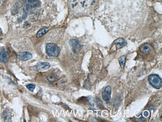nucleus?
I'll return each instance as SVG.
<instances>
[{
	"label": "nucleus",
	"mask_w": 162,
	"mask_h": 122,
	"mask_svg": "<svg viewBox=\"0 0 162 122\" xmlns=\"http://www.w3.org/2000/svg\"><path fill=\"white\" fill-rule=\"evenodd\" d=\"M98 4L99 13L108 24L112 25L118 17L116 25L122 13L130 14L136 18L140 16L146 9V0H99Z\"/></svg>",
	"instance_id": "obj_1"
},
{
	"label": "nucleus",
	"mask_w": 162,
	"mask_h": 122,
	"mask_svg": "<svg viewBox=\"0 0 162 122\" xmlns=\"http://www.w3.org/2000/svg\"><path fill=\"white\" fill-rule=\"evenodd\" d=\"M99 0H70V5L76 11H89L96 6Z\"/></svg>",
	"instance_id": "obj_2"
},
{
	"label": "nucleus",
	"mask_w": 162,
	"mask_h": 122,
	"mask_svg": "<svg viewBox=\"0 0 162 122\" xmlns=\"http://www.w3.org/2000/svg\"><path fill=\"white\" fill-rule=\"evenodd\" d=\"M46 52L49 56L56 57L59 55L60 49L54 43H48L46 46Z\"/></svg>",
	"instance_id": "obj_3"
},
{
	"label": "nucleus",
	"mask_w": 162,
	"mask_h": 122,
	"mask_svg": "<svg viewBox=\"0 0 162 122\" xmlns=\"http://www.w3.org/2000/svg\"><path fill=\"white\" fill-rule=\"evenodd\" d=\"M148 81L151 86L157 89L162 88V81L161 78L158 75L152 74L148 77Z\"/></svg>",
	"instance_id": "obj_4"
},
{
	"label": "nucleus",
	"mask_w": 162,
	"mask_h": 122,
	"mask_svg": "<svg viewBox=\"0 0 162 122\" xmlns=\"http://www.w3.org/2000/svg\"><path fill=\"white\" fill-rule=\"evenodd\" d=\"M69 44L72 49V51L74 52V53H77L79 51L81 48V45L79 41L75 39H72L69 41Z\"/></svg>",
	"instance_id": "obj_5"
},
{
	"label": "nucleus",
	"mask_w": 162,
	"mask_h": 122,
	"mask_svg": "<svg viewBox=\"0 0 162 122\" xmlns=\"http://www.w3.org/2000/svg\"><path fill=\"white\" fill-rule=\"evenodd\" d=\"M113 44L115 47L116 50H119L126 46L127 43L126 40L123 38H119L115 41Z\"/></svg>",
	"instance_id": "obj_6"
},
{
	"label": "nucleus",
	"mask_w": 162,
	"mask_h": 122,
	"mask_svg": "<svg viewBox=\"0 0 162 122\" xmlns=\"http://www.w3.org/2000/svg\"><path fill=\"white\" fill-rule=\"evenodd\" d=\"M9 54L4 48H0V62L6 63L8 61Z\"/></svg>",
	"instance_id": "obj_7"
},
{
	"label": "nucleus",
	"mask_w": 162,
	"mask_h": 122,
	"mask_svg": "<svg viewBox=\"0 0 162 122\" xmlns=\"http://www.w3.org/2000/svg\"><path fill=\"white\" fill-rule=\"evenodd\" d=\"M18 56L20 60L23 61H26L31 59L33 56L32 55L28 52H20L18 54Z\"/></svg>",
	"instance_id": "obj_8"
},
{
	"label": "nucleus",
	"mask_w": 162,
	"mask_h": 122,
	"mask_svg": "<svg viewBox=\"0 0 162 122\" xmlns=\"http://www.w3.org/2000/svg\"><path fill=\"white\" fill-rule=\"evenodd\" d=\"M140 50L141 53H143L144 54H147L151 52L152 47L149 44H145L141 47Z\"/></svg>",
	"instance_id": "obj_9"
},
{
	"label": "nucleus",
	"mask_w": 162,
	"mask_h": 122,
	"mask_svg": "<svg viewBox=\"0 0 162 122\" xmlns=\"http://www.w3.org/2000/svg\"><path fill=\"white\" fill-rule=\"evenodd\" d=\"M50 67H51L50 64L48 62L40 63L38 65V68L39 70L48 69Z\"/></svg>",
	"instance_id": "obj_10"
},
{
	"label": "nucleus",
	"mask_w": 162,
	"mask_h": 122,
	"mask_svg": "<svg viewBox=\"0 0 162 122\" xmlns=\"http://www.w3.org/2000/svg\"><path fill=\"white\" fill-rule=\"evenodd\" d=\"M119 62L120 65L121 66V68H124L125 65L126 63V57L124 56L120 57L119 60Z\"/></svg>",
	"instance_id": "obj_11"
},
{
	"label": "nucleus",
	"mask_w": 162,
	"mask_h": 122,
	"mask_svg": "<svg viewBox=\"0 0 162 122\" xmlns=\"http://www.w3.org/2000/svg\"><path fill=\"white\" fill-rule=\"evenodd\" d=\"M102 98H103V100L105 102H106L107 103H110V102L111 101V96H110V95L106 94L104 92L102 93Z\"/></svg>",
	"instance_id": "obj_12"
},
{
	"label": "nucleus",
	"mask_w": 162,
	"mask_h": 122,
	"mask_svg": "<svg viewBox=\"0 0 162 122\" xmlns=\"http://www.w3.org/2000/svg\"><path fill=\"white\" fill-rule=\"evenodd\" d=\"M46 79L50 82H54L55 81H57V80L58 79V78H57V76H56V75H51L48 76L47 78H46Z\"/></svg>",
	"instance_id": "obj_13"
},
{
	"label": "nucleus",
	"mask_w": 162,
	"mask_h": 122,
	"mask_svg": "<svg viewBox=\"0 0 162 122\" xmlns=\"http://www.w3.org/2000/svg\"><path fill=\"white\" fill-rule=\"evenodd\" d=\"M48 31V29H44L40 30V31H39V32L37 33V34H36L37 38H41V37L43 36H44L45 34H46V32Z\"/></svg>",
	"instance_id": "obj_14"
},
{
	"label": "nucleus",
	"mask_w": 162,
	"mask_h": 122,
	"mask_svg": "<svg viewBox=\"0 0 162 122\" xmlns=\"http://www.w3.org/2000/svg\"><path fill=\"white\" fill-rule=\"evenodd\" d=\"M104 92L106 93V94L111 95V87L110 86H107L105 88V90Z\"/></svg>",
	"instance_id": "obj_15"
},
{
	"label": "nucleus",
	"mask_w": 162,
	"mask_h": 122,
	"mask_svg": "<svg viewBox=\"0 0 162 122\" xmlns=\"http://www.w3.org/2000/svg\"><path fill=\"white\" fill-rule=\"evenodd\" d=\"M26 88L29 90L33 92L34 90V89H35L36 86L34 84H28V85H26Z\"/></svg>",
	"instance_id": "obj_16"
},
{
	"label": "nucleus",
	"mask_w": 162,
	"mask_h": 122,
	"mask_svg": "<svg viewBox=\"0 0 162 122\" xmlns=\"http://www.w3.org/2000/svg\"><path fill=\"white\" fill-rule=\"evenodd\" d=\"M114 104L115 106L116 107H118V106H119L120 100L118 98H116L114 100Z\"/></svg>",
	"instance_id": "obj_17"
},
{
	"label": "nucleus",
	"mask_w": 162,
	"mask_h": 122,
	"mask_svg": "<svg viewBox=\"0 0 162 122\" xmlns=\"http://www.w3.org/2000/svg\"><path fill=\"white\" fill-rule=\"evenodd\" d=\"M143 115H144V116H145V117H147L148 116H149V113H148V111H145L144 113H143Z\"/></svg>",
	"instance_id": "obj_18"
},
{
	"label": "nucleus",
	"mask_w": 162,
	"mask_h": 122,
	"mask_svg": "<svg viewBox=\"0 0 162 122\" xmlns=\"http://www.w3.org/2000/svg\"><path fill=\"white\" fill-rule=\"evenodd\" d=\"M0 75H1V74H0Z\"/></svg>",
	"instance_id": "obj_19"
}]
</instances>
